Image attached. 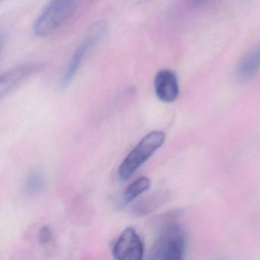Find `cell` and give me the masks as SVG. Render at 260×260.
I'll list each match as a JSON object with an SVG mask.
<instances>
[{
	"label": "cell",
	"mask_w": 260,
	"mask_h": 260,
	"mask_svg": "<svg viewBox=\"0 0 260 260\" xmlns=\"http://www.w3.org/2000/svg\"><path fill=\"white\" fill-rule=\"evenodd\" d=\"M186 246L185 228L178 222H169L152 245L147 260H184Z\"/></svg>",
	"instance_id": "1"
},
{
	"label": "cell",
	"mask_w": 260,
	"mask_h": 260,
	"mask_svg": "<svg viewBox=\"0 0 260 260\" xmlns=\"http://www.w3.org/2000/svg\"><path fill=\"white\" fill-rule=\"evenodd\" d=\"M165 138V134L160 131H153L146 135L120 165L118 169L120 179L124 181L130 179L137 170L160 148Z\"/></svg>",
	"instance_id": "2"
},
{
	"label": "cell",
	"mask_w": 260,
	"mask_h": 260,
	"mask_svg": "<svg viewBox=\"0 0 260 260\" xmlns=\"http://www.w3.org/2000/svg\"><path fill=\"white\" fill-rule=\"evenodd\" d=\"M77 4L74 0H54L50 2L33 24L35 35L45 37L52 34L72 17Z\"/></svg>",
	"instance_id": "3"
},
{
	"label": "cell",
	"mask_w": 260,
	"mask_h": 260,
	"mask_svg": "<svg viewBox=\"0 0 260 260\" xmlns=\"http://www.w3.org/2000/svg\"><path fill=\"white\" fill-rule=\"evenodd\" d=\"M106 31L107 24L105 22H97L91 27L90 29L86 33V36L79 44L75 52L73 54L69 64L63 73V77L59 82V88L60 89H65L71 83L91 48H92L97 42H100Z\"/></svg>",
	"instance_id": "4"
},
{
	"label": "cell",
	"mask_w": 260,
	"mask_h": 260,
	"mask_svg": "<svg viewBox=\"0 0 260 260\" xmlns=\"http://www.w3.org/2000/svg\"><path fill=\"white\" fill-rule=\"evenodd\" d=\"M144 248L135 228H127L115 240L112 254L115 260H142Z\"/></svg>",
	"instance_id": "5"
},
{
	"label": "cell",
	"mask_w": 260,
	"mask_h": 260,
	"mask_svg": "<svg viewBox=\"0 0 260 260\" xmlns=\"http://www.w3.org/2000/svg\"><path fill=\"white\" fill-rule=\"evenodd\" d=\"M154 88L158 99L164 103H173L179 96L177 77L170 70H162L156 74Z\"/></svg>",
	"instance_id": "6"
},
{
	"label": "cell",
	"mask_w": 260,
	"mask_h": 260,
	"mask_svg": "<svg viewBox=\"0 0 260 260\" xmlns=\"http://www.w3.org/2000/svg\"><path fill=\"white\" fill-rule=\"evenodd\" d=\"M40 68V65L36 63H28L13 68L2 75L0 79V95L10 93L12 90L17 87L25 79L34 74Z\"/></svg>",
	"instance_id": "7"
},
{
	"label": "cell",
	"mask_w": 260,
	"mask_h": 260,
	"mask_svg": "<svg viewBox=\"0 0 260 260\" xmlns=\"http://www.w3.org/2000/svg\"><path fill=\"white\" fill-rule=\"evenodd\" d=\"M260 69V45L249 51L237 70V77L241 82H247Z\"/></svg>",
	"instance_id": "8"
},
{
	"label": "cell",
	"mask_w": 260,
	"mask_h": 260,
	"mask_svg": "<svg viewBox=\"0 0 260 260\" xmlns=\"http://www.w3.org/2000/svg\"><path fill=\"white\" fill-rule=\"evenodd\" d=\"M151 182L147 176H141L132 182L124 190L122 196V203L127 205L139 197L143 193L150 189Z\"/></svg>",
	"instance_id": "9"
},
{
	"label": "cell",
	"mask_w": 260,
	"mask_h": 260,
	"mask_svg": "<svg viewBox=\"0 0 260 260\" xmlns=\"http://www.w3.org/2000/svg\"><path fill=\"white\" fill-rule=\"evenodd\" d=\"M166 199L167 196L164 194H152L137 203L134 206V211L139 215L149 214L162 205Z\"/></svg>",
	"instance_id": "10"
},
{
	"label": "cell",
	"mask_w": 260,
	"mask_h": 260,
	"mask_svg": "<svg viewBox=\"0 0 260 260\" xmlns=\"http://www.w3.org/2000/svg\"><path fill=\"white\" fill-rule=\"evenodd\" d=\"M42 185H43V179H42V176L36 173V174L32 175L28 179V183H27V188L31 193L36 192L42 188Z\"/></svg>",
	"instance_id": "11"
},
{
	"label": "cell",
	"mask_w": 260,
	"mask_h": 260,
	"mask_svg": "<svg viewBox=\"0 0 260 260\" xmlns=\"http://www.w3.org/2000/svg\"><path fill=\"white\" fill-rule=\"evenodd\" d=\"M52 239V233H51L50 228L48 226H43L41 228L39 233V240L40 243L45 244V243H49Z\"/></svg>",
	"instance_id": "12"
}]
</instances>
